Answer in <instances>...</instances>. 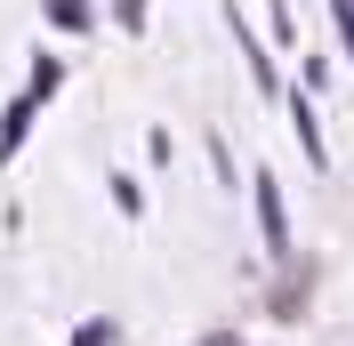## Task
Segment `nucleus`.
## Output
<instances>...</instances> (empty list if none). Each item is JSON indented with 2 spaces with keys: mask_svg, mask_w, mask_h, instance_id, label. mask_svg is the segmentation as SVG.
I'll return each instance as SVG.
<instances>
[{
  "mask_svg": "<svg viewBox=\"0 0 354 346\" xmlns=\"http://www.w3.org/2000/svg\"><path fill=\"white\" fill-rule=\"evenodd\" d=\"M258 226H266V250H274V258H290V217H282L274 177H258Z\"/></svg>",
  "mask_w": 354,
  "mask_h": 346,
  "instance_id": "f257e3e1",
  "label": "nucleus"
},
{
  "mask_svg": "<svg viewBox=\"0 0 354 346\" xmlns=\"http://www.w3.org/2000/svg\"><path fill=\"white\" fill-rule=\"evenodd\" d=\"M338 8V33H346V57H354V0H330Z\"/></svg>",
  "mask_w": 354,
  "mask_h": 346,
  "instance_id": "0eeeda50",
  "label": "nucleus"
},
{
  "mask_svg": "<svg viewBox=\"0 0 354 346\" xmlns=\"http://www.w3.org/2000/svg\"><path fill=\"white\" fill-rule=\"evenodd\" d=\"M73 346H113V322H105V314H97V322H81V338H73Z\"/></svg>",
  "mask_w": 354,
  "mask_h": 346,
  "instance_id": "423d86ee",
  "label": "nucleus"
},
{
  "mask_svg": "<svg viewBox=\"0 0 354 346\" xmlns=\"http://www.w3.org/2000/svg\"><path fill=\"white\" fill-rule=\"evenodd\" d=\"M290 129H298V145H306V161H314V170L330 161V153H322V129H314V113H306V89L290 97Z\"/></svg>",
  "mask_w": 354,
  "mask_h": 346,
  "instance_id": "7ed1b4c3",
  "label": "nucleus"
},
{
  "mask_svg": "<svg viewBox=\"0 0 354 346\" xmlns=\"http://www.w3.org/2000/svg\"><path fill=\"white\" fill-rule=\"evenodd\" d=\"M32 113H41V89H24L17 105L0 113V161H8V153H17V145H24V129H32Z\"/></svg>",
  "mask_w": 354,
  "mask_h": 346,
  "instance_id": "f03ea898",
  "label": "nucleus"
},
{
  "mask_svg": "<svg viewBox=\"0 0 354 346\" xmlns=\"http://www.w3.org/2000/svg\"><path fill=\"white\" fill-rule=\"evenodd\" d=\"M48 24H65V33H88V0H48Z\"/></svg>",
  "mask_w": 354,
  "mask_h": 346,
  "instance_id": "20e7f679",
  "label": "nucleus"
},
{
  "mask_svg": "<svg viewBox=\"0 0 354 346\" xmlns=\"http://www.w3.org/2000/svg\"><path fill=\"white\" fill-rule=\"evenodd\" d=\"M113 8H121V24H129V33L145 24V0H113Z\"/></svg>",
  "mask_w": 354,
  "mask_h": 346,
  "instance_id": "6e6552de",
  "label": "nucleus"
},
{
  "mask_svg": "<svg viewBox=\"0 0 354 346\" xmlns=\"http://www.w3.org/2000/svg\"><path fill=\"white\" fill-rule=\"evenodd\" d=\"M57 81H65V65H57V57H41V65H32V89H41V97H57Z\"/></svg>",
  "mask_w": 354,
  "mask_h": 346,
  "instance_id": "39448f33",
  "label": "nucleus"
}]
</instances>
